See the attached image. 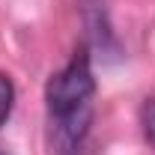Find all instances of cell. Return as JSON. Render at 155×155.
Here are the masks:
<instances>
[{
    "mask_svg": "<svg viewBox=\"0 0 155 155\" xmlns=\"http://www.w3.org/2000/svg\"><path fill=\"white\" fill-rule=\"evenodd\" d=\"M93 96H96L93 60H90V48L84 45L60 72L51 75L45 87L48 116L54 125V143L60 155H78L84 149L93 122Z\"/></svg>",
    "mask_w": 155,
    "mask_h": 155,
    "instance_id": "6da1fadb",
    "label": "cell"
},
{
    "mask_svg": "<svg viewBox=\"0 0 155 155\" xmlns=\"http://www.w3.org/2000/svg\"><path fill=\"white\" fill-rule=\"evenodd\" d=\"M140 128H143L146 143L155 149V96H146L140 104Z\"/></svg>",
    "mask_w": 155,
    "mask_h": 155,
    "instance_id": "7a4b0ae2",
    "label": "cell"
},
{
    "mask_svg": "<svg viewBox=\"0 0 155 155\" xmlns=\"http://www.w3.org/2000/svg\"><path fill=\"white\" fill-rule=\"evenodd\" d=\"M12 104H15V87H12L9 75L0 72V125H6V119L12 114Z\"/></svg>",
    "mask_w": 155,
    "mask_h": 155,
    "instance_id": "3957f363",
    "label": "cell"
}]
</instances>
